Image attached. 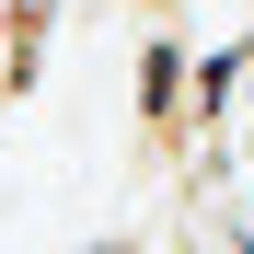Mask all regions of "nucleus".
Masks as SVG:
<instances>
[{
    "mask_svg": "<svg viewBox=\"0 0 254 254\" xmlns=\"http://www.w3.org/2000/svg\"><path fill=\"white\" fill-rule=\"evenodd\" d=\"M104 254H127V243H104Z\"/></svg>",
    "mask_w": 254,
    "mask_h": 254,
    "instance_id": "2",
    "label": "nucleus"
},
{
    "mask_svg": "<svg viewBox=\"0 0 254 254\" xmlns=\"http://www.w3.org/2000/svg\"><path fill=\"white\" fill-rule=\"evenodd\" d=\"M150 12H162V0H150Z\"/></svg>",
    "mask_w": 254,
    "mask_h": 254,
    "instance_id": "3",
    "label": "nucleus"
},
{
    "mask_svg": "<svg viewBox=\"0 0 254 254\" xmlns=\"http://www.w3.org/2000/svg\"><path fill=\"white\" fill-rule=\"evenodd\" d=\"M139 116H150V139H174V116H185V47L174 35L139 47Z\"/></svg>",
    "mask_w": 254,
    "mask_h": 254,
    "instance_id": "1",
    "label": "nucleus"
}]
</instances>
